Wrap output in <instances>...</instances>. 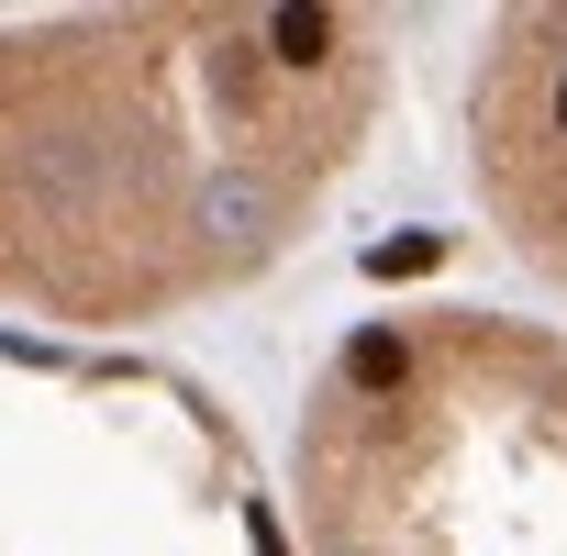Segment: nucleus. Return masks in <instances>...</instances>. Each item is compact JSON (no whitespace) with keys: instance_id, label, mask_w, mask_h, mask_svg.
Wrapping results in <instances>:
<instances>
[{"instance_id":"obj_2","label":"nucleus","mask_w":567,"mask_h":556,"mask_svg":"<svg viewBox=\"0 0 567 556\" xmlns=\"http://www.w3.org/2000/svg\"><path fill=\"white\" fill-rule=\"evenodd\" d=\"M290 512L312 556H567V334L368 312L301 390Z\"/></svg>"},{"instance_id":"obj_1","label":"nucleus","mask_w":567,"mask_h":556,"mask_svg":"<svg viewBox=\"0 0 567 556\" xmlns=\"http://www.w3.org/2000/svg\"><path fill=\"white\" fill-rule=\"evenodd\" d=\"M390 101L379 12H79L0 34V301L156 323L256 278Z\"/></svg>"},{"instance_id":"obj_4","label":"nucleus","mask_w":567,"mask_h":556,"mask_svg":"<svg viewBox=\"0 0 567 556\" xmlns=\"http://www.w3.org/2000/svg\"><path fill=\"white\" fill-rule=\"evenodd\" d=\"M0 556H23V545H12V534H0Z\"/></svg>"},{"instance_id":"obj_3","label":"nucleus","mask_w":567,"mask_h":556,"mask_svg":"<svg viewBox=\"0 0 567 556\" xmlns=\"http://www.w3.org/2000/svg\"><path fill=\"white\" fill-rule=\"evenodd\" d=\"M467 167L501 245L567 290V12H512L467 79Z\"/></svg>"}]
</instances>
